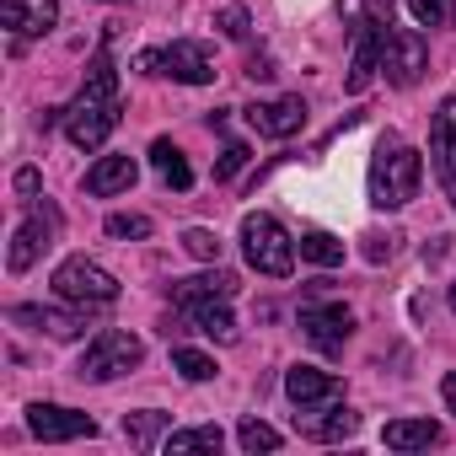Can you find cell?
I'll list each match as a JSON object with an SVG mask.
<instances>
[{
    "label": "cell",
    "mask_w": 456,
    "mask_h": 456,
    "mask_svg": "<svg viewBox=\"0 0 456 456\" xmlns=\"http://www.w3.org/2000/svg\"><path fill=\"white\" fill-rule=\"evenodd\" d=\"M118 113H124V108H118V70H113L108 54H92L81 97L65 108V134H70V145L97 151V145L118 129Z\"/></svg>",
    "instance_id": "obj_1"
},
{
    "label": "cell",
    "mask_w": 456,
    "mask_h": 456,
    "mask_svg": "<svg viewBox=\"0 0 456 456\" xmlns=\"http://www.w3.org/2000/svg\"><path fill=\"white\" fill-rule=\"evenodd\" d=\"M424 177V156L413 145H403L397 134H381L376 156H370V204L376 209H403L419 193Z\"/></svg>",
    "instance_id": "obj_2"
},
{
    "label": "cell",
    "mask_w": 456,
    "mask_h": 456,
    "mask_svg": "<svg viewBox=\"0 0 456 456\" xmlns=\"http://www.w3.org/2000/svg\"><path fill=\"white\" fill-rule=\"evenodd\" d=\"M140 360H145V344H140L134 333H124V328H102V333L86 344V354H81L76 376L102 387V381H118V376H129Z\"/></svg>",
    "instance_id": "obj_3"
},
{
    "label": "cell",
    "mask_w": 456,
    "mask_h": 456,
    "mask_svg": "<svg viewBox=\"0 0 456 456\" xmlns=\"http://www.w3.org/2000/svg\"><path fill=\"white\" fill-rule=\"evenodd\" d=\"M242 253H248V264H253L258 274H269V280H285V274L296 269V242L285 237V225H280L274 215H248V220H242Z\"/></svg>",
    "instance_id": "obj_4"
},
{
    "label": "cell",
    "mask_w": 456,
    "mask_h": 456,
    "mask_svg": "<svg viewBox=\"0 0 456 456\" xmlns=\"http://www.w3.org/2000/svg\"><path fill=\"white\" fill-rule=\"evenodd\" d=\"M134 70H145V76H172V81H183V86H209V81H215L209 49L193 44V38H177V44H167V49L134 54Z\"/></svg>",
    "instance_id": "obj_5"
},
{
    "label": "cell",
    "mask_w": 456,
    "mask_h": 456,
    "mask_svg": "<svg viewBox=\"0 0 456 456\" xmlns=\"http://www.w3.org/2000/svg\"><path fill=\"white\" fill-rule=\"evenodd\" d=\"M54 296H65L76 306H108V301H118V280L92 258H65L54 269Z\"/></svg>",
    "instance_id": "obj_6"
},
{
    "label": "cell",
    "mask_w": 456,
    "mask_h": 456,
    "mask_svg": "<svg viewBox=\"0 0 456 456\" xmlns=\"http://www.w3.org/2000/svg\"><path fill=\"white\" fill-rule=\"evenodd\" d=\"M54 232H60V209L54 204H33V215L17 225V237H12V253H6V264H12V274H28L49 248H54Z\"/></svg>",
    "instance_id": "obj_7"
},
{
    "label": "cell",
    "mask_w": 456,
    "mask_h": 456,
    "mask_svg": "<svg viewBox=\"0 0 456 456\" xmlns=\"http://www.w3.org/2000/svg\"><path fill=\"white\" fill-rule=\"evenodd\" d=\"M387 38H392V22H381V17H365V22L354 28V54H349V76H344L349 92H365V86L381 76Z\"/></svg>",
    "instance_id": "obj_8"
},
{
    "label": "cell",
    "mask_w": 456,
    "mask_h": 456,
    "mask_svg": "<svg viewBox=\"0 0 456 456\" xmlns=\"http://www.w3.org/2000/svg\"><path fill=\"white\" fill-rule=\"evenodd\" d=\"M381 70H387V81H392V86H403V92H408V86H419V76L429 70V44H424V33H419V28H392Z\"/></svg>",
    "instance_id": "obj_9"
},
{
    "label": "cell",
    "mask_w": 456,
    "mask_h": 456,
    "mask_svg": "<svg viewBox=\"0 0 456 456\" xmlns=\"http://www.w3.org/2000/svg\"><path fill=\"white\" fill-rule=\"evenodd\" d=\"M28 429H33V440H44V445L92 440V435H97V424H92L86 413H76V408H60V403H33V408H28Z\"/></svg>",
    "instance_id": "obj_10"
},
{
    "label": "cell",
    "mask_w": 456,
    "mask_h": 456,
    "mask_svg": "<svg viewBox=\"0 0 456 456\" xmlns=\"http://www.w3.org/2000/svg\"><path fill=\"white\" fill-rule=\"evenodd\" d=\"M301 333L312 338V349H322V354H338L344 344H349V333H354V317H349V306H338V301H328V306H301Z\"/></svg>",
    "instance_id": "obj_11"
},
{
    "label": "cell",
    "mask_w": 456,
    "mask_h": 456,
    "mask_svg": "<svg viewBox=\"0 0 456 456\" xmlns=\"http://www.w3.org/2000/svg\"><path fill=\"white\" fill-rule=\"evenodd\" d=\"M429 156H435V177L445 188V199L456 204V97H440L435 124H429Z\"/></svg>",
    "instance_id": "obj_12"
},
{
    "label": "cell",
    "mask_w": 456,
    "mask_h": 456,
    "mask_svg": "<svg viewBox=\"0 0 456 456\" xmlns=\"http://www.w3.org/2000/svg\"><path fill=\"white\" fill-rule=\"evenodd\" d=\"M248 124L269 140H290L306 129V102L301 97H274V102H253L248 108Z\"/></svg>",
    "instance_id": "obj_13"
},
{
    "label": "cell",
    "mask_w": 456,
    "mask_h": 456,
    "mask_svg": "<svg viewBox=\"0 0 456 456\" xmlns=\"http://www.w3.org/2000/svg\"><path fill=\"white\" fill-rule=\"evenodd\" d=\"M0 22L17 38H38L60 22V0H0Z\"/></svg>",
    "instance_id": "obj_14"
},
{
    "label": "cell",
    "mask_w": 456,
    "mask_h": 456,
    "mask_svg": "<svg viewBox=\"0 0 456 456\" xmlns=\"http://www.w3.org/2000/svg\"><path fill=\"white\" fill-rule=\"evenodd\" d=\"M12 322L33 328V333H49V338H81L86 333V317L81 312H60V306H12Z\"/></svg>",
    "instance_id": "obj_15"
},
{
    "label": "cell",
    "mask_w": 456,
    "mask_h": 456,
    "mask_svg": "<svg viewBox=\"0 0 456 456\" xmlns=\"http://www.w3.org/2000/svg\"><path fill=\"white\" fill-rule=\"evenodd\" d=\"M285 392H290L296 408H317V403H333L344 387H338V376H328L317 365H290L285 370Z\"/></svg>",
    "instance_id": "obj_16"
},
{
    "label": "cell",
    "mask_w": 456,
    "mask_h": 456,
    "mask_svg": "<svg viewBox=\"0 0 456 456\" xmlns=\"http://www.w3.org/2000/svg\"><path fill=\"white\" fill-rule=\"evenodd\" d=\"M237 296V274H193V280H172V306H199V301H232Z\"/></svg>",
    "instance_id": "obj_17"
},
{
    "label": "cell",
    "mask_w": 456,
    "mask_h": 456,
    "mask_svg": "<svg viewBox=\"0 0 456 456\" xmlns=\"http://www.w3.org/2000/svg\"><path fill=\"white\" fill-rule=\"evenodd\" d=\"M134 177H140L134 156H97V167L86 172V193H92V199H108V193H129V188H134Z\"/></svg>",
    "instance_id": "obj_18"
},
{
    "label": "cell",
    "mask_w": 456,
    "mask_h": 456,
    "mask_svg": "<svg viewBox=\"0 0 456 456\" xmlns=\"http://www.w3.org/2000/svg\"><path fill=\"white\" fill-rule=\"evenodd\" d=\"M296 429L306 435V440H349L354 429H360V413H349V408H328V413H296Z\"/></svg>",
    "instance_id": "obj_19"
},
{
    "label": "cell",
    "mask_w": 456,
    "mask_h": 456,
    "mask_svg": "<svg viewBox=\"0 0 456 456\" xmlns=\"http://www.w3.org/2000/svg\"><path fill=\"white\" fill-rule=\"evenodd\" d=\"M381 440H387V451H429V445H440V424L435 419H392L381 429Z\"/></svg>",
    "instance_id": "obj_20"
},
{
    "label": "cell",
    "mask_w": 456,
    "mask_h": 456,
    "mask_svg": "<svg viewBox=\"0 0 456 456\" xmlns=\"http://www.w3.org/2000/svg\"><path fill=\"white\" fill-rule=\"evenodd\" d=\"M188 312V322L204 333V338H215V344H232L237 338V322H232V312H225V301H199V306H183Z\"/></svg>",
    "instance_id": "obj_21"
},
{
    "label": "cell",
    "mask_w": 456,
    "mask_h": 456,
    "mask_svg": "<svg viewBox=\"0 0 456 456\" xmlns=\"http://www.w3.org/2000/svg\"><path fill=\"white\" fill-rule=\"evenodd\" d=\"M151 167L161 172L167 188H177V193L193 188V172H188V161H183V151H177L172 140H156V145H151Z\"/></svg>",
    "instance_id": "obj_22"
},
{
    "label": "cell",
    "mask_w": 456,
    "mask_h": 456,
    "mask_svg": "<svg viewBox=\"0 0 456 456\" xmlns=\"http://www.w3.org/2000/svg\"><path fill=\"white\" fill-rule=\"evenodd\" d=\"M161 435H167V413H156V408H145V413H124V440H129L134 451H156Z\"/></svg>",
    "instance_id": "obj_23"
},
{
    "label": "cell",
    "mask_w": 456,
    "mask_h": 456,
    "mask_svg": "<svg viewBox=\"0 0 456 456\" xmlns=\"http://www.w3.org/2000/svg\"><path fill=\"white\" fill-rule=\"evenodd\" d=\"M161 445H167L172 456H188V451H220L225 435H220V424H193V429H172Z\"/></svg>",
    "instance_id": "obj_24"
},
{
    "label": "cell",
    "mask_w": 456,
    "mask_h": 456,
    "mask_svg": "<svg viewBox=\"0 0 456 456\" xmlns=\"http://www.w3.org/2000/svg\"><path fill=\"white\" fill-rule=\"evenodd\" d=\"M301 258L317 264V269H338V264H344V242H338L333 232H306V237H301Z\"/></svg>",
    "instance_id": "obj_25"
},
{
    "label": "cell",
    "mask_w": 456,
    "mask_h": 456,
    "mask_svg": "<svg viewBox=\"0 0 456 456\" xmlns=\"http://www.w3.org/2000/svg\"><path fill=\"white\" fill-rule=\"evenodd\" d=\"M408 17L419 28H445L456 17V0H408Z\"/></svg>",
    "instance_id": "obj_26"
},
{
    "label": "cell",
    "mask_w": 456,
    "mask_h": 456,
    "mask_svg": "<svg viewBox=\"0 0 456 456\" xmlns=\"http://www.w3.org/2000/svg\"><path fill=\"white\" fill-rule=\"evenodd\" d=\"M237 440H242V451H280V429H269L264 419H242V429H237Z\"/></svg>",
    "instance_id": "obj_27"
},
{
    "label": "cell",
    "mask_w": 456,
    "mask_h": 456,
    "mask_svg": "<svg viewBox=\"0 0 456 456\" xmlns=\"http://www.w3.org/2000/svg\"><path fill=\"white\" fill-rule=\"evenodd\" d=\"M183 248H188L193 258H204V264H220V237L204 232V225H188V232H183Z\"/></svg>",
    "instance_id": "obj_28"
},
{
    "label": "cell",
    "mask_w": 456,
    "mask_h": 456,
    "mask_svg": "<svg viewBox=\"0 0 456 456\" xmlns=\"http://www.w3.org/2000/svg\"><path fill=\"white\" fill-rule=\"evenodd\" d=\"M108 237H118V242H145V237H151V220H145V215H108Z\"/></svg>",
    "instance_id": "obj_29"
},
{
    "label": "cell",
    "mask_w": 456,
    "mask_h": 456,
    "mask_svg": "<svg viewBox=\"0 0 456 456\" xmlns=\"http://www.w3.org/2000/svg\"><path fill=\"white\" fill-rule=\"evenodd\" d=\"M172 365H177L188 381H209V376H215V360L199 354V349H172Z\"/></svg>",
    "instance_id": "obj_30"
},
{
    "label": "cell",
    "mask_w": 456,
    "mask_h": 456,
    "mask_svg": "<svg viewBox=\"0 0 456 456\" xmlns=\"http://www.w3.org/2000/svg\"><path fill=\"white\" fill-rule=\"evenodd\" d=\"M242 167H248V145H237V140H232V145L220 151V161H215V183H232Z\"/></svg>",
    "instance_id": "obj_31"
},
{
    "label": "cell",
    "mask_w": 456,
    "mask_h": 456,
    "mask_svg": "<svg viewBox=\"0 0 456 456\" xmlns=\"http://www.w3.org/2000/svg\"><path fill=\"white\" fill-rule=\"evenodd\" d=\"M215 28H220L225 38H237V44H242V38L253 33V28H248V12H242V6H225V12L215 17Z\"/></svg>",
    "instance_id": "obj_32"
},
{
    "label": "cell",
    "mask_w": 456,
    "mask_h": 456,
    "mask_svg": "<svg viewBox=\"0 0 456 456\" xmlns=\"http://www.w3.org/2000/svg\"><path fill=\"white\" fill-rule=\"evenodd\" d=\"M248 81H274V60L269 54H248Z\"/></svg>",
    "instance_id": "obj_33"
},
{
    "label": "cell",
    "mask_w": 456,
    "mask_h": 456,
    "mask_svg": "<svg viewBox=\"0 0 456 456\" xmlns=\"http://www.w3.org/2000/svg\"><path fill=\"white\" fill-rule=\"evenodd\" d=\"M38 183H44V177H38V167H22V172H17V193H22V199H33V193H38Z\"/></svg>",
    "instance_id": "obj_34"
},
{
    "label": "cell",
    "mask_w": 456,
    "mask_h": 456,
    "mask_svg": "<svg viewBox=\"0 0 456 456\" xmlns=\"http://www.w3.org/2000/svg\"><path fill=\"white\" fill-rule=\"evenodd\" d=\"M370 248H365V258L370 264H381V258H392V237H365Z\"/></svg>",
    "instance_id": "obj_35"
},
{
    "label": "cell",
    "mask_w": 456,
    "mask_h": 456,
    "mask_svg": "<svg viewBox=\"0 0 456 456\" xmlns=\"http://www.w3.org/2000/svg\"><path fill=\"white\" fill-rule=\"evenodd\" d=\"M440 397H445V408H451V413H456V370H451V376H445V381H440Z\"/></svg>",
    "instance_id": "obj_36"
},
{
    "label": "cell",
    "mask_w": 456,
    "mask_h": 456,
    "mask_svg": "<svg viewBox=\"0 0 456 456\" xmlns=\"http://www.w3.org/2000/svg\"><path fill=\"white\" fill-rule=\"evenodd\" d=\"M451 312H456V285H451Z\"/></svg>",
    "instance_id": "obj_37"
},
{
    "label": "cell",
    "mask_w": 456,
    "mask_h": 456,
    "mask_svg": "<svg viewBox=\"0 0 456 456\" xmlns=\"http://www.w3.org/2000/svg\"><path fill=\"white\" fill-rule=\"evenodd\" d=\"M102 6H113V0H102Z\"/></svg>",
    "instance_id": "obj_38"
}]
</instances>
